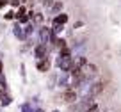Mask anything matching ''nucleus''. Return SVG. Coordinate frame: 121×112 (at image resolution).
<instances>
[{
	"label": "nucleus",
	"instance_id": "f257e3e1",
	"mask_svg": "<svg viewBox=\"0 0 121 112\" xmlns=\"http://www.w3.org/2000/svg\"><path fill=\"white\" fill-rule=\"evenodd\" d=\"M82 73H84V80H86L87 84L95 82L96 77H98V66L93 64V62H87L86 66L82 68Z\"/></svg>",
	"mask_w": 121,
	"mask_h": 112
},
{
	"label": "nucleus",
	"instance_id": "f03ea898",
	"mask_svg": "<svg viewBox=\"0 0 121 112\" xmlns=\"http://www.w3.org/2000/svg\"><path fill=\"white\" fill-rule=\"evenodd\" d=\"M103 89H105V82H102V80H95V82H91V84H89V89H87L86 96L96 98L98 94H102Z\"/></svg>",
	"mask_w": 121,
	"mask_h": 112
},
{
	"label": "nucleus",
	"instance_id": "7ed1b4c3",
	"mask_svg": "<svg viewBox=\"0 0 121 112\" xmlns=\"http://www.w3.org/2000/svg\"><path fill=\"white\" fill-rule=\"evenodd\" d=\"M60 98H62V101H64V103H68V105L77 103V101H78V91L68 87V89H64V93H62V96H60Z\"/></svg>",
	"mask_w": 121,
	"mask_h": 112
},
{
	"label": "nucleus",
	"instance_id": "20e7f679",
	"mask_svg": "<svg viewBox=\"0 0 121 112\" xmlns=\"http://www.w3.org/2000/svg\"><path fill=\"white\" fill-rule=\"evenodd\" d=\"M50 36H52V27L41 25V27L38 29V37H39V41H38V43H45V45H50Z\"/></svg>",
	"mask_w": 121,
	"mask_h": 112
},
{
	"label": "nucleus",
	"instance_id": "39448f33",
	"mask_svg": "<svg viewBox=\"0 0 121 112\" xmlns=\"http://www.w3.org/2000/svg\"><path fill=\"white\" fill-rule=\"evenodd\" d=\"M34 57L36 59H46L48 57V45H45V43H38V45L34 46Z\"/></svg>",
	"mask_w": 121,
	"mask_h": 112
},
{
	"label": "nucleus",
	"instance_id": "423d86ee",
	"mask_svg": "<svg viewBox=\"0 0 121 112\" xmlns=\"http://www.w3.org/2000/svg\"><path fill=\"white\" fill-rule=\"evenodd\" d=\"M50 68H52V60H50V57H46V59H39L38 62H36V69H38L39 73H46V71H50Z\"/></svg>",
	"mask_w": 121,
	"mask_h": 112
},
{
	"label": "nucleus",
	"instance_id": "0eeeda50",
	"mask_svg": "<svg viewBox=\"0 0 121 112\" xmlns=\"http://www.w3.org/2000/svg\"><path fill=\"white\" fill-rule=\"evenodd\" d=\"M69 22V14L68 13H59V14H55L52 18V25H66V23Z\"/></svg>",
	"mask_w": 121,
	"mask_h": 112
},
{
	"label": "nucleus",
	"instance_id": "6e6552de",
	"mask_svg": "<svg viewBox=\"0 0 121 112\" xmlns=\"http://www.w3.org/2000/svg\"><path fill=\"white\" fill-rule=\"evenodd\" d=\"M13 32H14V36L18 37L20 41H27V36H25V30H23V25H22V23H14Z\"/></svg>",
	"mask_w": 121,
	"mask_h": 112
},
{
	"label": "nucleus",
	"instance_id": "1a4fd4ad",
	"mask_svg": "<svg viewBox=\"0 0 121 112\" xmlns=\"http://www.w3.org/2000/svg\"><path fill=\"white\" fill-rule=\"evenodd\" d=\"M62 7H64V4H62L60 0H55L53 5H52V9H50V13L55 16V14H59V13H62Z\"/></svg>",
	"mask_w": 121,
	"mask_h": 112
},
{
	"label": "nucleus",
	"instance_id": "9d476101",
	"mask_svg": "<svg viewBox=\"0 0 121 112\" xmlns=\"http://www.w3.org/2000/svg\"><path fill=\"white\" fill-rule=\"evenodd\" d=\"M66 45H68V41H66L64 37H57L55 43H52V48L53 50H60L62 46H66Z\"/></svg>",
	"mask_w": 121,
	"mask_h": 112
},
{
	"label": "nucleus",
	"instance_id": "9b49d317",
	"mask_svg": "<svg viewBox=\"0 0 121 112\" xmlns=\"http://www.w3.org/2000/svg\"><path fill=\"white\" fill-rule=\"evenodd\" d=\"M23 30H25V36H27V39H29V36L30 34H34V30H36V25L32 22H29L27 25H23Z\"/></svg>",
	"mask_w": 121,
	"mask_h": 112
},
{
	"label": "nucleus",
	"instance_id": "f8f14e48",
	"mask_svg": "<svg viewBox=\"0 0 121 112\" xmlns=\"http://www.w3.org/2000/svg\"><path fill=\"white\" fill-rule=\"evenodd\" d=\"M66 25H52V34H55V36H59L62 30H64Z\"/></svg>",
	"mask_w": 121,
	"mask_h": 112
},
{
	"label": "nucleus",
	"instance_id": "ddd939ff",
	"mask_svg": "<svg viewBox=\"0 0 121 112\" xmlns=\"http://www.w3.org/2000/svg\"><path fill=\"white\" fill-rule=\"evenodd\" d=\"M4 18L5 20H16V11H13V9H11V11H7L4 14Z\"/></svg>",
	"mask_w": 121,
	"mask_h": 112
},
{
	"label": "nucleus",
	"instance_id": "4468645a",
	"mask_svg": "<svg viewBox=\"0 0 121 112\" xmlns=\"http://www.w3.org/2000/svg\"><path fill=\"white\" fill-rule=\"evenodd\" d=\"M22 112H34V110H32V105H30V101H27V103L22 105Z\"/></svg>",
	"mask_w": 121,
	"mask_h": 112
},
{
	"label": "nucleus",
	"instance_id": "2eb2a0df",
	"mask_svg": "<svg viewBox=\"0 0 121 112\" xmlns=\"http://www.w3.org/2000/svg\"><path fill=\"white\" fill-rule=\"evenodd\" d=\"M53 2H55V0H41V4H43V7H48V9H52Z\"/></svg>",
	"mask_w": 121,
	"mask_h": 112
},
{
	"label": "nucleus",
	"instance_id": "dca6fc26",
	"mask_svg": "<svg viewBox=\"0 0 121 112\" xmlns=\"http://www.w3.org/2000/svg\"><path fill=\"white\" fill-rule=\"evenodd\" d=\"M9 5H11V7H16V9H18L20 5H23V4H22V0H9Z\"/></svg>",
	"mask_w": 121,
	"mask_h": 112
},
{
	"label": "nucleus",
	"instance_id": "f3484780",
	"mask_svg": "<svg viewBox=\"0 0 121 112\" xmlns=\"http://www.w3.org/2000/svg\"><path fill=\"white\" fill-rule=\"evenodd\" d=\"M11 101H13V98H11V96H7V94H5V96L2 98V105H4V107H5V105H9Z\"/></svg>",
	"mask_w": 121,
	"mask_h": 112
},
{
	"label": "nucleus",
	"instance_id": "a211bd4d",
	"mask_svg": "<svg viewBox=\"0 0 121 112\" xmlns=\"http://www.w3.org/2000/svg\"><path fill=\"white\" fill-rule=\"evenodd\" d=\"M86 112H100V108H98V105H96V103H93V105H91V107L87 108Z\"/></svg>",
	"mask_w": 121,
	"mask_h": 112
},
{
	"label": "nucleus",
	"instance_id": "6ab92c4d",
	"mask_svg": "<svg viewBox=\"0 0 121 112\" xmlns=\"http://www.w3.org/2000/svg\"><path fill=\"white\" fill-rule=\"evenodd\" d=\"M5 5H9V0H0V9H4Z\"/></svg>",
	"mask_w": 121,
	"mask_h": 112
},
{
	"label": "nucleus",
	"instance_id": "aec40b11",
	"mask_svg": "<svg viewBox=\"0 0 121 112\" xmlns=\"http://www.w3.org/2000/svg\"><path fill=\"white\" fill-rule=\"evenodd\" d=\"M80 27H84V22H77L75 23V29H80Z\"/></svg>",
	"mask_w": 121,
	"mask_h": 112
},
{
	"label": "nucleus",
	"instance_id": "412c9836",
	"mask_svg": "<svg viewBox=\"0 0 121 112\" xmlns=\"http://www.w3.org/2000/svg\"><path fill=\"white\" fill-rule=\"evenodd\" d=\"M2 71H4V64H2V60H0V75H2Z\"/></svg>",
	"mask_w": 121,
	"mask_h": 112
},
{
	"label": "nucleus",
	"instance_id": "4be33fe9",
	"mask_svg": "<svg viewBox=\"0 0 121 112\" xmlns=\"http://www.w3.org/2000/svg\"><path fill=\"white\" fill-rule=\"evenodd\" d=\"M36 112H45V110H43V108H38V110H36Z\"/></svg>",
	"mask_w": 121,
	"mask_h": 112
},
{
	"label": "nucleus",
	"instance_id": "5701e85b",
	"mask_svg": "<svg viewBox=\"0 0 121 112\" xmlns=\"http://www.w3.org/2000/svg\"><path fill=\"white\" fill-rule=\"evenodd\" d=\"M53 112H59V110H53Z\"/></svg>",
	"mask_w": 121,
	"mask_h": 112
}]
</instances>
